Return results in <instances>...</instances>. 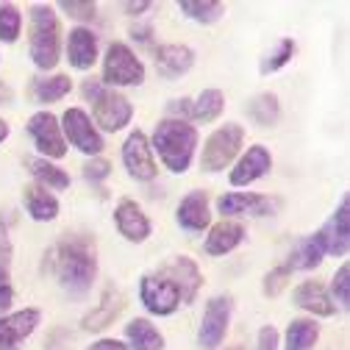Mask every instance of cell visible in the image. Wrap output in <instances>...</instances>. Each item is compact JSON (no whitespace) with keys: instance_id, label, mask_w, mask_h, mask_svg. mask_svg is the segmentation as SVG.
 Returning <instances> with one entry per match:
<instances>
[{"instance_id":"obj_1","label":"cell","mask_w":350,"mask_h":350,"mask_svg":"<svg viewBox=\"0 0 350 350\" xmlns=\"http://www.w3.org/2000/svg\"><path fill=\"white\" fill-rule=\"evenodd\" d=\"M48 270L70 297H86L98 278V247L90 234H67L48 250Z\"/></svg>"},{"instance_id":"obj_2","label":"cell","mask_w":350,"mask_h":350,"mask_svg":"<svg viewBox=\"0 0 350 350\" xmlns=\"http://www.w3.org/2000/svg\"><path fill=\"white\" fill-rule=\"evenodd\" d=\"M148 142L153 148V156L159 153L161 164L170 172L184 175L192 167V159L198 150V128L192 122H184V120L164 117L156 122L153 137Z\"/></svg>"},{"instance_id":"obj_3","label":"cell","mask_w":350,"mask_h":350,"mask_svg":"<svg viewBox=\"0 0 350 350\" xmlns=\"http://www.w3.org/2000/svg\"><path fill=\"white\" fill-rule=\"evenodd\" d=\"M28 53L36 70L48 72L62 59V23L56 6L33 3L28 9Z\"/></svg>"},{"instance_id":"obj_4","label":"cell","mask_w":350,"mask_h":350,"mask_svg":"<svg viewBox=\"0 0 350 350\" xmlns=\"http://www.w3.org/2000/svg\"><path fill=\"white\" fill-rule=\"evenodd\" d=\"M83 98L92 103V122L95 128H103L109 134L122 131L134 120V106L120 90H109L98 78L83 81Z\"/></svg>"},{"instance_id":"obj_5","label":"cell","mask_w":350,"mask_h":350,"mask_svg":"<svg viewBox=\"0 0 350 350\" xmlns=\"http://www.w3.org/2000/svg\"><path fill=\"white\" fill-rule=\"evenodd\" d=\"M245 148V128L239 122H226L217 131H211L208 139L203 142L200 153V170L203 172H223L231 167Z\"/></svg>"},{"instance_id":"obj_6","label":"cell","mask_w":350,"mask_h":350,"mask_svg":"<svg viewBox=\"0 0 350 350\" xmlns=\"http://www.w3.org/2000/svg\"><path fill=\"white\" fill-rule=\"evenodd\" d=\"M145 62L131 51L125 42H111L103 56V75L100 83L109 90H120V86H142L145 83Z\"/></svg>"},{"instance_id":"obj_7","label":"cell","mask_w":350,"mask_h":350,"mask_svg":"<svg viewBox=\"0 0 350 350\" xmlns=\"http://www.w3.org/2000/svg\"><path fill=\"white\" fill-rule=\"evenodd\" d=\"M139 300L153 317H170L184 306L181 289L159 270L145 273L139 278Z\"/></svg>"},{"instance_id":"obj_8","label":"cell","mask_w":350,"mask_h":350,"mask_svg":"<svg viewBox=\"0 0 350 350\" xmlns=\"http://www.w3.org/2000/svg\"><path fill=\"white\" fill-rule=\"evenodd\" d=\"M231 314H234V297L231 295L208 297L203 317H200V328H198L200 350H217L223 345V339L228 334V325H231Z\"/></svg>"},{"instance_id":"obj_9","label":"cell","mask_w":350,"mask_h":350,"mask_svg":"<svg viewBox=\"0 0 350 350\" xmlns=\"http://www.w3.org/2000/svg\"><path fill=\"white\" fill-rule=\"evenodd\" d=\"M59 125H62L64 142H70V145H72L75 150H81L83 156L95 159V156L103 153V137H100V131L95 128L92 117L86 114L83 109H78V106L67 109V111L62 114Z\"/></svg>"},{"instance_id":"obj_10","label":"cell","mask_w":350,"mask_h":350,"mask_svg":"<svg viewBox=\"0 0 350 350\" xmlns=\"http://www.w3.org/2000/svg\"><path fill=\"white\" fill-rule=\"evenodd\" d=\"M25 131L28 137L33 139V148L39 150L42 159H64L67 156V142H64V134H62V125H59V117L53 111H36L28 117L25 122Z\"/></svg>"},{"instance_id":"obj_11","label":"cell","mask_w":350,"mask_h":350,"mask_svg":"<svg viewBox=\"0 0 350 350\" xmlns=\"http://www.w3.org/2000/svg\"><path fill=\"white\" fill-rule=\"evenodd\" d=\"M122 164L128 170V175L134 181H153L159 175V164H156V156H153V148L145 137V131H131L122 142Z\"/></svg>"},{"instance_id":"obj_12","label":"cell","mask_w":350,"mask_h":350,"mask_svg":"<svg viewBox=\"0 0 350 350\" xmlns=\"http://www.w3.org/2000/svg\"><path fill=\"white\" fill-rule=\"evenodd\" d=\"M278 208V203L267 195L258 192H226L217 198V211L223 214V220H234V217H267Z\"/></svg>"},{"instance_id":"obj_13","label":"cell","mask_w":350,"mask_h":350,"mask_svg":"<svg viewBox=\"0 0 350 350\" xmlns=\"http://www.w3.org/2000/svg\"><path fill=\"white\" fill-rule=\"evenodd\" d=\"M273 170V153L267 145H250L245 153H239V159L234 161V170L228 175L231 187H250L258 178Z\"/></svg>"},{"instance_id":"obj_14","label":"cell","mask_w":350,"mask_h":350,"mask_svg":"<svg viewBox=\"0 0 350 350\" xmlns=\"http://www.w3.org/2000/svg\"><path fill=\"white\" fill-rule=\"evenodd\" d=\"M159 273H164L175 286L181 289L184 306H189L198 297L200 286H203V273L195 265V258H189V256H172L170 261H164V265L159 267Z\"/></svg>"},{"instance_id":"obj_15","label":"cell","mask_w":350,"mask_h":350,"mask_svg":"<svg viewBox=\"0 0 350 350\" xmlns=\"http://www.w3.org/2000/svg\"><path fill=\"white\" fill-rule=\"evenodd\" d=\"M114 226H117V231H120L122 239L134 242V245L145 242L150 237V231H153L150 217L142 211V206L137 200H131V198H122L114 206Z\"/></svg>"},{"instance_id":"obj_16","label":"cell","mask_w":350,"mask_h":350,"mask_svg":"<svg viewBox=\"0 0 350 350\" xmlns=\"http://www.w3.org/2000/svg\"><path fill=\"white\" fill-rule=\"evenodd\" d=\"M42 323V312L28 306V309L12 312L0 317V350H17Z\"/></svg>"},{"instance_id":"obj_17","label":"cell","mask_w":350,"mask_h":350,"mask_svg":"<svg viewBox=\"0 0 350 350\" xmlns=\"http://www.w3.org/2000/svg\"><path fill=\"white\" fill-rule=\"evenodd\" d=\"M100 59V45H98V36L92 28L86 25H75L70 33H67V62L72 70H92Z\"/></svg>"},{"instance_id":"obj_18","label":"cell","mask_w":350,"mask_h":350,"mask_svg":"<svg viewBox=\"0 0 350 350\" xmlns=\"http://www.w3.org/2000/svg\"><path fill=\"white\" fill-rule=\"evenodd\" d=\"M175 223L189 234H200L211 226V203H208V192L203 189H192L189 195L181 198L178 208H175Z\"/></svg>"},{"instance_id":"obj_19","label":"cell","mask_w":350,"mask_h":350,"mask_svg":"<svg viewBox=\"0 0 350 350\" xmlns=\"http://www.w3.org/2000/svg\"><path fill=\"white\" fill-rule=\"evenodd\" d=\"M320 237L325 242V253H331L336 258L347 256V250H350V200H347V195L342 198L339 208L331 214V220L320 228Z\"/></svg>"},{"instance_id":"obj_20","label":"cell","mask_w":350,"mask_h":350,"mask_svg":"<svg viewBox=\"0 0 350 350\" xmlns=\"http://www.w3.org/2000/svg\"><path fill=\"white\" fill-rule=\"evenodd\" d=\"M122 309H125V295L120 292V289H114V286H109L103 295H100V300L92 306L90 312L83 314V320H81V328L83 331H92V334H98V331H103V328H109L120 314H122Z\"/></svg>"},{"instance_id":"obj_21","label":"cell","mask_w":350,"mask_h":350,"mask_svg":"<svg viewBox=\"0 0 350 350\" xmlns=\"http://www.w3.org/2000/svg\"><path fill=\"white\" fill-rule=\"evenodd\" d=\"M292 303L297 306V309L309 312L312 317H334L336 314V306L325 289L323 281H303L295 286L292 292Z\"/></svg>"},{"instance_id":"obj_22","label":"cell","mask_w":350,"mask_h":350,"mask_svg":"<svg viewBox=\"0 0 350 350\" xmlns=\"http://www.w3.org/2000/svg\"><path fill=\"white\" fill-rule=\"evenodd\" d=\"M245 237H247V231H245L242 223H237V220H220V223L208 226L203 250L208 256H228V253H234L245 242Z\"/></svg>"},{"instance_id":"obj_23","label":"cell","mask_w":350,"mask_h":350,"mask_svg":"<svg viewBox=\"0 0 350 350\" xmlns=\"http://www.w3.org/2000/svg\"><path fill=\"white\" fill-rule=\"evenodd\" d=\"M195 67V51L189 45H159L156 48V72L167 81L187 75Z\"/></svg>"},{"instance_id":"obj_24","label":"cell","mask_w":350,"mask_h":350,"mask_svg":"<svg viewBox=\"0 0 350 350\" xmlns=\"http://www.w3.org/2000/svg\"><path fill=\"white\" fill-rule=\"evenodd\" d=\"M23 203H25V211L33 223H53L59 217V208H62L59 198L39 184H28L23 189Z\"/></svg>"},{"instance_id":"obj_25","label":"cell","mask_w":350,"mask_h":350,"mask_svg":"<svg viewBox=\"0 0 350 350\" xmlns=\"http://www.w3.org/2000/svg\"><path fill=\"white\" fill-rule=\"evenodd\" d=\"M325 256H328V253H325V242H323L320 231H314V234L303 237V239L295 245V250H292V256H289L286 265L292 267V273H295V270H303V273H306V270L320 267Z\"/></svg>"},{"instance_id":"obj_26","label":"cell","mask_w":350,"mask_h":350,"mask_svg":"<svg viewBox=\"0 0 350 350\" xmlns=\"http://www.w3.org/2000/svg\"><path fill=\"white\" fill-rule=\"evenodd\" d=\"M128 350H164V336L161 331L148 320V317H137L125 325V339Z\"/></svg>"},{"instance_id":"obj_27","label":"cell","mask_w":350,"mask_h":350,"mask_svg":"<svg viewBox=\"0 0 350 350\" xmlns=\"http://www.w3.org/2000/svg\"><path fill=\"white\" fill-rule=\"evenodd\" d=\"M25 167H28V172L33 175V184L45 187V189H51V192H62V189L70 187L67 170H62L59 164H53V161H48V159L33 156V159L25 161Z\"/></svg>"},{"instance_id":"obj_28","label":"cell","mask_w":350,"mask_h":350,"mask_svg":"<svg viewBox=\"0 0 350 350\" xmlns=\"http://www.w3.org/2000/svg\"><path fill=\"white\" fill-rule=\"evenodd\" d=\"M245 114H247V120L256 122L258 128H273V125H278V120H281V100H278L275 92H258V95H253V98L247 100Z\"/></svg>"},{"instance_id":"obj_29","label":"cell","mask_w":350,"mask_h":350,"mask_svg":"<svg viewBox=\"0 0 350 350\" xmlns=\"http://www.w3.org/2000/svg\"><path fill=\"white\" fill-rule=\"evenodd\" d=\"M72 92V78L64 72H53V75H42L31 81V95L36 103H56L62 98H67Z\"/></svg>"},{"instance_id":"obj_30","label":"cell","mask_w":350,"mask_h":350,"mask_svg":"<svg viewBox=\"0 0 350 350\" xmlns=\"http://www.w3.org/2000/svg\"><path fill=\"white\" fill-rule=\"evenodd\" d=\"M320 339V323L314 317H295L284 334V350H312Z\"/></svg>"},{"instance_id":"obj_31","label":"cell","mask_w":350,"mask_h":350,"mask_svg":"<svg viewBox=\"0 0 350 350\" xmlns=\"http://www.w3.org/2000/svg\"><path fill=\"white\" fill-rule=\"evenodd\" d=\"M226 111V95L223 90H203L192 103H189V120L195 122H214Z\"/></svg>"},{"instance_id":"obj_32","label":"cell","mask_w":350,"mask_h":350,"mask_svg":"<svg viewBox=\"0 0 350 350\" xmlns=\"http://www.w3.org/2000/svg\"><path fill=\"white\" fill-rule=\"evenodd\" d=\"M178 9L184 17H189L192 23H200V25H214L226 14V3H220V0H181Z\"/></svg>"},{"instance_id":"obj_33","label":"cell","mask_w":350,"mask_h":350,"mask_svg":"<svg viewBox=\"0 0 350 350\" xmlns=\"http://www.w3.org/2000/svg\"><path fill=\"white\" fill-rule=\"evenodd\" d=\"M295 53H297V42H295L292 36L278 39V42H275V48L261 56V62H258V72H261V75H273V72L284 70V67L295 59Z\"/></svg>"},{"instance_id":"obj_34","label":"cell","mask_w":350,"mask_h":350,"mask_svg":"<svg viewBox=\"0 0 350 350\" xmlns=\"http://www.w3.org/2000/svg\"><path fill=\"white\" fill-rule=\"evenodd\" d=\"M23 33V12L14 3H0V42L14 45Z\"/></svg>"},{"instance_id":"obj_35","label":"cell","mask_w":350,"mask_h":350,"mask_svg":"<svg viewBox=\"0 0 350 350\" xmlns=\"http://www.w3.org/2000/svg\"><path fill=\"white\" fill-rule=\"evenodd\" d=\"M292 281V267L286 265H275L270 273H265V278H261V292H265V297H278Z\"/></svg>"},{"instance_id":"obj_36","label":"cell","mask_w":350,"mask_h":350,"mask_svg":"<svg viewBox=\"0 0 350 350\" xmlns=\"http://www.w3.org/2000/svg\"><path fill=\"white\" fill-rule=\"evenodd\" d=\"M331 300H334V306H339L342 312H347L350 309V267L347 265H342L336 273H334V278H331Z\"/></svg>"},{"instance_id":"obj_37","label":"cell","mask_w":350,"mask_h":350,"mask_svg":"<svg viewBox=\"0 0 350 350\" xmlns=\"http://www.w3.org/2000/svg\"><path fill=\"white\" fill-rule=\"evenodd\" d=\"M59 9L67 17L78 20V23H92L98 17V3H95V0H62Z\"/></svg>"},{"instance_id":"obj_38","label":"cell","mask_w":350,"mask_h":350,"mask_svg":"<svg viewBox=\"0 0 350 350\" xmlns=\"http://www.w3.org/2000/svg\"><path fill=\"white\" fill-rule=\"evenodd\" d=\"M111 175V161L109 159H103V156H95V159H90L83 164V178L90 181L92 187H98V184H103L106 178Z\"/></svg>"},{"instance_id":"obj_39","label":"cell","mask_w":350,"mask_h":350,"mask_svg":"<svg viewBox=\"0 0 350 350\" xmlns=\"http://www.w3.org/2000/svg\"><path fill=\"white\" fill-rule=\"evenodd\" d=\"M14 303V284H12V273L9 267L0 265V317H3Z\"/></svg>"},{"instance_id":"obj_40","label":"cell","mask_w":350,"mask_h":350,"mask_svg":"<svg viewBox=\"0 0 350 350\" xmlns=\"http://www.w3.org/2000/svg\"><path fill=\"white\" fill-rule=\"evenodd\" d=\"M278 347H281V336L275 325H261L256 334V350H278Z\"/></svg>"},{"instance_id":"obj_41","label":"cell","mask_w":350,"mask_h":350,"mask_svg":"<svg viewBox=\"0 0 350 350\" xmlns=\"http://www.w3.org/2000/svg\"><path fill=\"white\" fill-rule=\"evenodd\" d=\"M12 256H14V245H12V237H9V226L3 220V214H0V265L9 267Z\"/></svg>"},{"instance_id":"obj_42","label":"cell","mask_w":350,"mask_h":350,"mask_svg":"<svg viewBox=\"0 0 350 350\" xmlns=\"http://www.w3.org/2000/svg\"><path fill=\"white\" fill-rule=\"evenodd\" d=\"M86 350H128V345L122 339H114V336H103L98 342H92Z\"/></svg>"},{"instance_id":"obj_43","label":"cell","mask_w":350,"mask_h":350,"mask_svg":"<svg viewBox=\"0 0 350 350\" xmlns=\"http://www.w3.org/2000/svg\"><path fill=\"white\" fill-rule=\"evenodd\" d=\"M153 9V3L150 0H139V3H134V0H128V3H122V12L128 14V17H142L145 12H150Z\"/></svg>"},{"instance_id":"obj_44","label":"cell","mask_w":350,"mask_h":350,"mask_svg":"<svg viewBox=\"0 0 350 350\" xmlns=\"http://www.w3.org/2000/svg\"><path fill=\"white\" fill-rule=\"evenodd\" d=\"M150 33H153L150 25H145V28H131V36L139 39V42H150Z\"/></svg>"},{"instance_id":"obj_45","label":"cell","mask_w":350,"mask_h":350,"mask_svg":"<svg viewBox=\"0 0 350 350\" xmlns=\"http://www.w3.org/2000/svg\"><path fill=\"white\" fill-rule=\"evenodd\" d=\"M12 98H14L12 86H9V83H3V81H0V103H9Z\"/></svg>"},{"instance_id":"obj_46","label":"cell","mask_w":350,"mask_h":350,"mask_svg":"<svg viewBox=\"0 0 350 350\" xmlns=\"http://www.w3.org/2000/svg\"><path fill=\"white\" fill-rule=\"evenodd\" d=\"M9 134H12V128H9V122L0 117V145H3L6 139H9Z\"/></svg>"},{"instance_id":"obj_47","label":"cell","mask_w":350,"mask_h":350,"mask_svg":"<svg viewBox=\"0 0 350 350\" xmlns=\"http://www.w3.org/2000/svg\"><path fill=\"white\" fill-rule=\"evenodd\" d=\"M226 350H245V347H239V345H237V347H226Z\"/></svg>"}]
</instances>
